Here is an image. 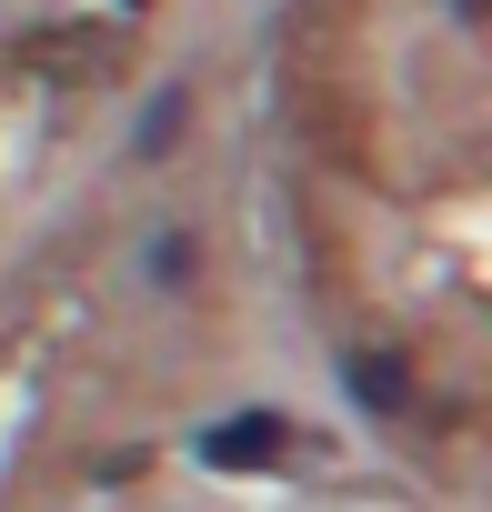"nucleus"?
Returning a JSON list of instances; mask_svg holds the SVG:
<instances>
[{
	"instance_id": "obj_1",
	"label": "nucleus",
	"mask_w": 492,
	"mask_h": 512,
	"mask_svg": "<svg viewBox=\"0 0 492 512\" xmlns=\"http://www.w3.org/2000/svg\"><path fill=\"white\" fill-rule=\"evenodd\" d=\"M181 121H191V101H181V91H161V101L141 111V151H171V141H181Z\"/></svg>"
}]
</instances>
